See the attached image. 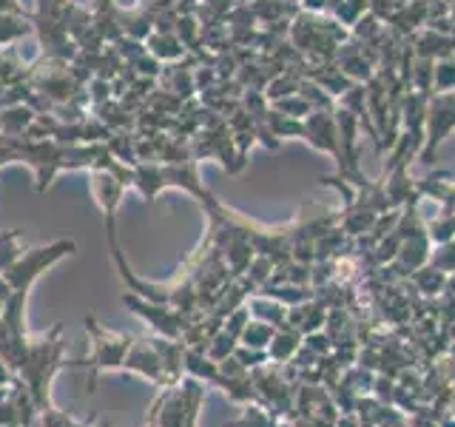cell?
Listing matches in <instances>:
<instances>
[{
    "label": "cell",
    "mask_w": 455,
    "mask_h": 427,
    "mask_svg": "<svg viewBox=\"0 0 455 427\" xmlns=\"http://www.w3.org/2000/svg\"><path fill=\"white\" fill-rule=\"evenodd\" d=\"M6 382H9V374H6V367L0 365V384H6Z\"/></svg>",
    "instance_id": "obj_4"
},
{
    "label": "cell",
    "mask_w": 455,
    "mask_h": 427,
    "mask_svg": "<svg viewBox=\"0 0 455 427\" xmlns=\"http://www.w3.org/2000/svg\"><path fill=\"white\" fill-rule=\"evenodd\" d=\"M85 327H89V334H94V356H92V376H89V391H94V382L97 376L103 374V370H111V367H123L125 365V356L132 350L134 342L128 336H117L106 331V327H100L94 317L85 319Z\"/></svg>",
    "instance_id": "obj_1"
},
{
    "label": "cell",
    "mask_w": 455,
    "mask_h": 427,
    "mask_svg": "<svg viewBox=\"0 0 455 427\" xmlns=\"http://www.w3.org/2000/svg\"><path fill=\"white\" fill-rule=\"evenodd\" d=\"M128 370H140L142 376H148L151 382L156 384H165V376H163V362H160V353H156L154 342L146 345V342H134L132 350L125 356V365Z\"/></svg>",
    "instance_id": "obj_3"
},
{
    "label": "cell",
    "mask_w": 455,
    "mask_h": 427,
    "mask_svg": "<svg viewBox=\"0 0 455 427\" xmlns=\"http://www.w3.org/2000/svg\"><path fill=\"white\" fill-rule=\"evenodd\" d=\"M75 251V242L71 239H63V242H54V246H49V248H37L35 254H28L23 262H14L12 268H9V274H6V279H9V285L14 291H20V288H28V285L35 282V277H37V270H43L46 265H52L57 256H63V254H71Z\"/></svg>",
    "instance_id": "obj_2"
}]
</instances>
